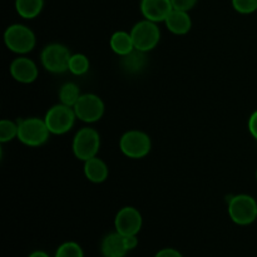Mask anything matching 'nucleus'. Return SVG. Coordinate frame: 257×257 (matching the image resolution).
<instances>
[{"label":"nucleus","instance_id":"1","mask_svg":"<svg viewBox=\"0 0 257 257\" xmlns=\"http://www.w3.org/2000/svg\"><path fill=\"white\" fill-rule=\"evenodd\" d=\"M18 140L28 147L35 148L45 145L52 135L45 124L44 118L42 119L39 117H28L18 120Z\"/></svg>","mask_w":257,"mask_h":257},{"label":"nucleus","instance_id":"2","mask_svg":"<svg viewBox=\"0 0 257 257\" xmlns=\"http://www.w3.org/2000/svg\"><path fill=\"white\" fill-rule=\"evenodd\" d=\"M4 43L10 52L25 55L32 52L37 44L34 32L24 24H12L5 29Z\"/></svg>","mask_w":257,"mask_h":257},{"label":"nucleus","instance_id":"3","mask_svg":"<svg viewBox=\"0 0 257 257\" xmlns=\"http://www.w3.org/2000/svg\"><path fill=\"white\" fill-rule=\"evenodd\" d=\"M227 212L236 225L248 226L257 220V201L246 193L232 196L228 200Z\"/></svg>","mask_w":257,"mask_h":257},{"label":"nucleus","instance_id":"4","mask_svg":"<svg viewBox=\"0 0 257 257\" xmlns=\"http://www.w3.org/2000/svg\"><path fill=\"white\" fill-rule=\"evenodd\" d=\"M100 148V136L97 130L92 127H83L73 137L72 151L75 158L85 162L97 157Z\"/></svg>","mask_w":257,"mask_h":257},{"label":"nucleus","instance_id":"5","mask_svg":"<svg viewBox=\"0 0 257 257\" xmlns=\"http://www.w3.org/2000/svg\"><path fill=\"white\" fill-rule=\"evenodd\" d=\"M119 150L131 160H141L150 155L152 141L146 132L138 130L127 131L119 140Z\"/></svg>","mask_w":257,"mask_h":257},{"label":"nucleus","instance_id":"6","mask_svg":"<svg viewBox=\"0 0 257 257\" xmlns=\"http://www.w3.org/2000/svg\"><path fill=\"white\" fill-rule=\"evenodd\" d=\"M75 119L78 118L73 107H68L62 103L50 107L44 115L48 130L52 135L55 136H62L69 132L74 125Z\"/></svg>","mask_w":257,"mask_h":257},{"label":"nucleus","instance_id":"7","mask_svg":"<svg viewBox=\"0 0 257 257\" xmlns=\"http://www.w3.org/2000/svg\"><path fill=\"white\" fill-rule=\"evenodd\" d=\"M72 57L69 49L60 43H52L43 48L40 62L43 68L52 74H63L68 72V64Z\"/></svg>","mask_w":257,"mask_h":257},{"label":"nucleus","instance_id":"8","mask_svg":"<svg viewBox=\"0 0 257 257\" xmlns=\"http://www.w3.org/2000/svg\"><path fill=\"white\" fill-rule=\"evenodd\" d=\"M130 33L132 35L136 49L145 53L155 49L161 40V30L157 23L147 19L136 23Z\"/></svg>","mask_w":257,"mask_h":257},{"label":"nucleus","instance_id":"9","mask_svg":"<svg viewBox=\"0 0 257 257\" xmlns=\"http://www.w3.org/2000/svg\"><path fill=\"white\" fill-rule=\"evenodd\" d=\"M78 119L84 123H95L102 119L105 105L99 95L94 93H84L73 107Z\"/></svg>","mask_w":257,"mask_h":257},{"label":"nucleus","instance_id":"10","mask_svg":"<svg viewBox=\"0 0 257 257\" xmlns=\"http://www.w3.org/2000/svg\"><path fill=\"white\" fill-rule=\"evenodd\" d=\"M143 217L140 211L132 206L120 208L114 217V227L123 236L138 235L142 228Z\"/></svg>","mask_w":257,"mask_h":257},{"label":"nucleus","instance_id":"11","mask_svg":"<svg viewBox=\"0 0 257 257\" xmlns=\"http://www.w3.org/2000/svg\"><path fill=\"white\" fill-rule=\"evenodd\" d=\"M9 70L13 79L22 83V84H30V83L35 82L38 75H39V69H38L34 60L25 57V55L15 58L10 63Z\"/></svg>","mask_w":257,"mask_h":257},{"label":"nucleus","instance_id":"12","mask_svg":"<svg viewBox=\"0 0 257 257\" xmlns=\"http://www.w3.org/2000/svg\"><path fill=\"white\" fill-rule=\"evenodd\" d=\"M141 13L143 18L155 23H165L166 18L173 10L171 0H141Z\"/></svg>","mask_w":257,"mask_h":257},{"label":"nucleus","instance_id":"13","mask_svg":"<svg viewBox=\"0 0 257 257\" xmlns=\"http://www.w3.org/2000/svg\"><path fill=\"white\" fill-rule=\"evenodd\" d=\"M165 25L168 32H171L172 34L186 35L187 33H190L191 28H192V19H191L188 12L173 9L166 18Z\"/></svg>","mask_w":257,"mask_h":257},{"label":"nucleus","instance_id":"14","mask_svg":"<svg viewBox=\"0 0 257 257\" xmlns=\"http://www.w3.org/2000/svg\"><path fill=\"white\" fill-rule=\"evenodd\" d=\"M100 251L103 257H124L128 250L124 245V237L114 231L104 236L100 243Z\"/></svg>","mask_w":257,"mask_h":257},{"label":"nucleus","instance_id":"15","mask_svg":"<svg viewBox=\"0 0 257 257\" xmlns=\"http://www.w3.org/2000/svg\"><path fill=\"white\" fill-rule=\"evenodd\" d=\"M83 171H84L85 178L93 183L104 182L108 178V175H109L107 163L98 156L85 161Z\"/></svg>","mask_w":257,"mask_h":257},{"label":"nucleus","instance_id":"16","mask_svg":"<svg viewBox=\"0 0 257 257\" xmlns=\"http://www.w3.org/2000/svg\"><path fill=\"white\" fill-rule=\"evenodd\" d=\"M110 49L113 53H115L119 57H124V55L130 54L132 50H135V44H133V39L131 33L124 32V30H118L112 34L109 39Z\"/></svg>","mask_w":257,"mask_h":257},{"label":"nucleus","instance_id":"17","mask_svg":"<svg viewBox=\"0 0 257 257\" xmlns=\"http://www.w3.org/2000/svg\"><path fill=\"white\" fill-rule=\"evenodd\" d=\"M147 64V53L141 50H132L130 54L120 57V65L128 74H138Z\"/></svg>","mask_w":257,"mask_h":257},{"label":"nucleus","instance_id":"18","mask_svg":"<svg viewBox=\"0 0 257 257\" xmlns=\"http://www.w3.org/2000/svg\"><path fill=\"white\" fill-rule=\"evenodd\" d=\"M15 10L23 19H34L42 13L44 0H15Z\"/></svg>","mask_w":257,"mask_h":257},{"label":"nucleus","instance_id":"19","mask_svg":"<svg viewBox=\"0 0 257 257\" xmlns=\"http://www.w3.org/2000/svg\"><path fill=\"white\" fill-rule=\"evenodd\" d=\"M80 95H82L80 88L75 83L67 82L59 89V103L68 105V107H74Z\"/></svg>","mask_w":257,"mask_h":257},{"label":"nucleus","instance_id":"20","mask_svg":"<svg viewBox=\"0 0 257 257\" xmlns=\"http://www.w3.org/2000/svg\"><path fill=\"white\" fill-rule=\"evenodd\" d=\"M90 68V62L88 57L82 53H75L72 54L69 59V64H68V72L72 73L73 75H84L87 74L88 70Z\"/></svg>","mask_w":257,"mask_h":257},{"label":"nucleus","instance_id":"21","mask_svg":"<svg viewBox=\"0 0 257 257\" xmlns=\"http://www.w3.org/2000/svg\"><path fill=\"white\" fill-rule=\"evenodd\" d=\"M18 132H19L18 122L10 119H3L0 122V142L2 143L12 142L13 140L18 138Z\"/></svg>","mask_w":257,"mask_h":257},{"label":"nucleus","instance_id":"22","mask_svg":"<svg viewBox=\"0 0 257 257\" xmlns=\"http://www.w3.org/2000/svg\"><path fill=\"white\" fill-rule=\"evenodd\" d=\"M54 257H84V253L79 243L74 241H67L57 248Z\"/></svg>","mask_w":257,"mask_h":257},{"label":"nucleus","instance_id":"23","mask_svg":"<svg viewBox=\"0 0 257 257\" xmlns=\"http://www.w3.org/2000/svg\"><path fill=\"white\" fill-rule=\"evenodd\" d=\"M232 8L243 15L257 12V0H231Z\"/></svg>","mask_w":257,"mask_h":257},{"label":"nucleus","instance_id":"24","mask_svg":"<svg viewBox=\"0 0 257 257\" xmlns=\"http://www.w3.org/2000/svg\"><path fill=\"white\" fill-rule=\"evenodd\" d=\"M198 0H171L173 9L183 10V12H190L196 7Z\"/></svg>","mask_w":257,"mask_h":257},{"label":"nucleus","instance_id":"25","mask_svg":"<svg viewBox=\"0 0 257 257\" xmlns=\"http://www.w3.org/2000/svg\"><path fill=\"white\" fill-rule=\"evenodd\" d=\"M247 128L250 135L257 141V109L255 112H252V114H251L250 118H248Z\"/></svg>","mask_w":257,"mask_h":257},{"label":"nucleus","instance_id":"26","mask_svg":"<svg viewBox=\"0 0 257 257\" xmlns=\"http://www.w3.org/2000/svg\"><path fill=\"white\" fill-rule=\"evenodd\" d=\"M155 257H183L182 253L180 252V251H177L176 248H162V250L158 251L157 253H156Z\"/></svg>","mask_w":257,"mask_h":257},{"label":"nucleus","instance_id":"27","mask_svg":"<svg viewBox=\"0 0 257 257\" xmlns=\"http://www.w3.org/2000/svg\"><path fill=\"white\" fill-rule=\"evenodd\" d=\"M124 237V245L128 251L135 250L138 246V238L137 235H130V236H123Z\"/></svg>","mask_w":257,"mask_h":257},{"label":"nucleus","instance_id":"28","mask_svg":"<svg viewBox=\"0 0 257 257\" xmlns=\"http://www.w3.org/2000/svg\"><path fill=\"white\" fill-rule=\"evenodd\" d=\"M28 257H50V256L48 255V253L45 252V251L38 250V251H34V252L30 253V255L28 256Z\"/></svg>","mask_w":257,"mask_h":257},{"label":"nucleus","instance_id":"29","mask_svg":"<svg viewBox=\"0 0 257 257\" xmlns=\"http://www.w3.org/2000/svg\"><path fill=\"white\" fill-rule=\"evenodd\" d=\"M256 181H257V170H256Z\"/></svg>","mask_w":257,"mask_h":257}]
</instances>
